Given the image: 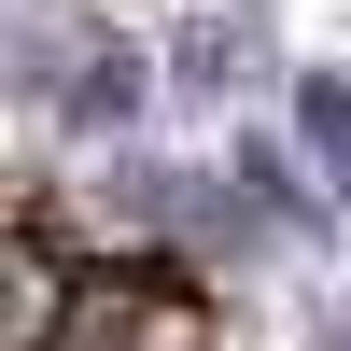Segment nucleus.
I'll return each instance as SVG.
<instances>
[{
  "label": "nucleus",
  "instance_id": "1",
  "mask_svg": "<svg viewBox=\"0 0 351 351\" xmlns=\"http://www.w3.org/2000/svg\"><path fill=\"white\" fill-rule=\"evenodd\" d=\"M56 351H225V309L197 295L183 267H155V253H99Z\"/></svg>",
  "mask_w": 351,
  "mask_h": 351
}]
</instances>
